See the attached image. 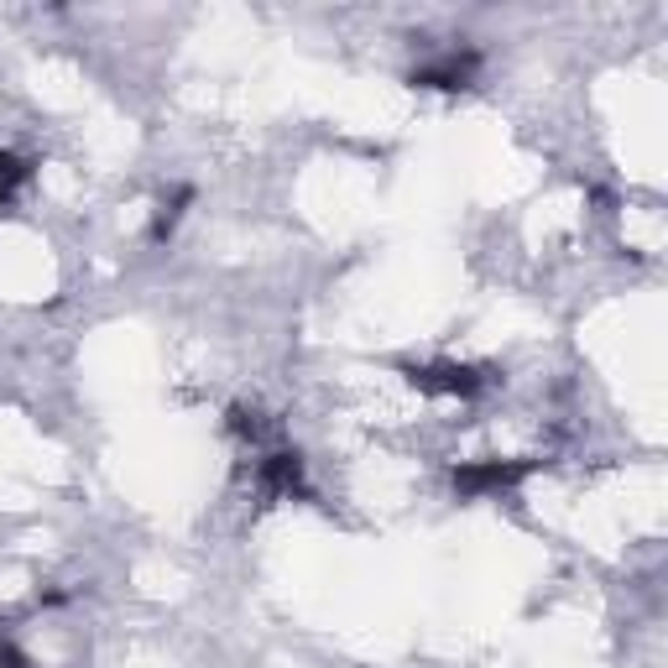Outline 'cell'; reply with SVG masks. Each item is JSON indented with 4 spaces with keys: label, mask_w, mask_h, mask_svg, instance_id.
I'll use <instances>...</instances> for the list:
<instances>
[{
    "label": "cell",
    "mask_w": 668,
    "mask_h": 668,
    "mask_svg": "<svg viewBox=\"0 0 668 668\" xmlns=\"http://www.w3.org/2000/svg\"><path fill=\"white\" fill-rule=\"evenodd\" d=\"M517 476H522L517 465H470V470L455 476V486H460L465 497H476V491H501V486H512Z\"/></svg>",
    "instance_id": "obj_2"
},
{
    "label": "cell",
    "mask_w": 668,
    "mask_h": 668,
    "mask_svg": "<svg viewBox=\"0 0 668 668\" xmlns=\"http://www.w3.org/2000/svg\"><path fill=\"white\" fill-rule=\"evenodd\" d=\"M412 387L439 392V397H470L480 387V377L470 366H429V371H412Z\"/></svg>",
    "instance_id": "obj_1"
},
{
    "label": "cell",
    "mask_w": 668,
    "mask_h": 668,
    "mask_svg": "<svg viewBox=\"0 0 668 668\" xmlns=\"http://www.w3.org/2000/svg\"><path fill=\"white\" fill-rule=\"evenodd\" d=\"M21 178H27V168H21L17 157H0V205H6V199L17 193V183H21Z\"/></svg>",
    "instance_id": "obj_3"
}]
</instances>
